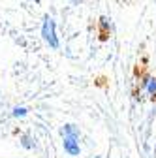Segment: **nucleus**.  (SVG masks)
I'll return each instance as SVG.
<instances>
[{
    "label": "nucleus",
    "mask_w": 156,
    "mask_h": 158,
    "mask_svg": "<svg viewBox=\"0 0 156 158\" xmlns=\"http://www.w3.org/2000/svg\"><path fill=\"white\" fill-rule=\"evenodd\" d=\"M62 145H64V151L70 154V156H79L81 154V132L75 124H64L62 130Z\"/></svg>",
    "instance_id": "obj_1"
},
{
    "label": "nucleus",
    "mask_w": 156,
    "mask_h": 158,
    "mask_svg": "<svg viewBox=\"0 0 156 158\" xmlns=\"http://www.w3.org/2000/svg\"><path fill=\"white\" fill-rule=\"evenodd\" d=\"M42 38L43 42L51 47V49H58L60 42H58V36H56V25H55V19L45 15L43 17V23H42Z\"/></svg>",
    "instance_id": "obj_2"
},
{
    "label": "nucleus",
    "mask_w": 156,
    "mask_h": 158,
    "mask_svg": "<svg viewBox=\"0 0 156 158\" xmlns=\"http://www.w3.org/2000/svg\"><path fill=\"white\" fill-rule=\"evenodd\" d=\"M141 92L150 100H156V75H145L141 79Z\"/></svg>",
    "instance_id": "obj_3"
},
{
    "label": "nucleus",
    "mask_w": 156,
    "mask_h": 158,
    "mask_svg": "<svg viewBox=\"0 0 156 158\" xmlns=\"http://www.w3.org/2000/svg\"><path fill=\"white\" fill-rule=\"evenodd\" d=\"M11 115H13L15 118H25V117L28 115V109H27V107H23V106H21V107H19V106H17V107H13V111H11Z\"/></svg>",
    "instance_id": "obj_4"
},
{
    "label": "nucleus",
    "mask_w": 156,
    "mask_h": 158,
    "mask_svg": "<svg viewBox=\"0 0 156 158\" xmlns=\"http://www.w3.org/2000/svg\"><path fill=\"white\" fill-rule=\"evenodd\" d=\"M100 28L104 30V32H109L111 30V21H109V17H100Z\"/></svg>",
    "instance_id": "obj_5"
},
{
    "label": "nucleus",
    "mask_w": 156,
    "mask_h": 158,
    "mask_svg": "<svg viewBox=\"0 0 156 158\" xmlns=\"http://www.w3.org/2000/svg\"><path fill=\"white\" fill-rule=\"evenodd\" d=\"M30 141H32V139H30V137H27V135L23 137V145H25L27 149H34V147H36V145H34V143H30Z\"/></svg>",
    "instance_id": "obj_6"
}]
</instances>
